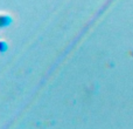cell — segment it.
Returning <instances> with one entry per match:
<instances>
[{
	"instance_id": "1",
	"label": "cell",
	"mask_w": 133,
	"mask_h": 129,
	"mask_svg": "<svg viewBox=\"0 0 133 129\" xmlns=\"http://www.w3.org/2000/svg\"><path fill=\"white\" fill-rule=\"evenodd\" d=\"M4 22H5V18H2V16H0V26H1Z\"/></svg>"
}]
</instances>
